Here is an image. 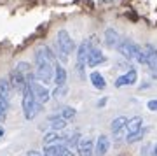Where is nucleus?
I'll use <instances>...</instances> for the list:
<instances>
[{
  "instance_id": "obj_1",
  "label": "nucleus",
  "mask_w": 157,
  "mask_h": 156,
  "mask_svg": "<svg viewBox=\"0 0 157 156\" xmlns=\"http://www.w3.org/2000/svg\"><path fill=\"white\" fill-rule=\"evenodd\" d=\"M73 49H75V44H73L70 34H68L67 30H59L56 34V47H54L56 58L61 60V63H67L68 56L72 55Z\"/></svg>"
},
{
  "instance_id": "obj_2",
  "label": "nucleus",
  "mask_w": 157,
  "mask_h": 156,
  "mask_svg": "<svg viewBox=\"0 0 157 156\" xmlns=\"http://www.w3.org/2000/svg\"><path fill=\"white\" fill-rule=\"evenodd\" d=\"M35 65H37V70H35L37 81H40L45 86L52 83V79H54V65L49 60H45L44 56L40 53H37V51H35Z\"/></svg>"
},
{
  "instance_id": "obj_3",
  "label": "nucleus",
  "mask_w": 157,
  "mask_h": 156,
  "mask_svg": "<svg viewBox=\"0 0 157 156\" xmlns=\"http://www.w3.org/2000/svg\"><path fill=\"white\" fill-rule=\"evenodd\" d=\"M23 100H21V105H23V112H25V119H33L35 114H37V111H39L40 104H37V100H35L33 96V91H32V86H30V83L25 86V89H23Z\"/></svg>"
},
{
  "instance_id": "obj_4",
  "label": "nucleus",
  "mask_w": 157,
  "mask_h": 156,
  "mask_svg": "<svg viewBox=\"0 0 157 156\" xmlns=\"http://www.w3.org/2000/svg\"><path fill=\"white\" fill-rule=\"evenodd\" d=\"M94 40V37L91 40H84V42H80V46L77 47V74L80 76V77L84 79L86 77V67H87V56H89L91 49L93 47H96V42H93Z\"/></svg>"
},
{
  "instance_id": "obj_5",
  "label": "nucleus",
  "mask_w": 157,
  "mask_h": 156,
  "mask_svg": "<svg viewBox=\"0 0 157 156\" xmlns=\"http://www.w3.org/2000/svg\"><path fill=\"white\" fill-rule=\"evenodd\" d=\"M30 86H32V91H33V96H35V100H37V104L44 105V104H47L51 100V91L45 84H42L40 81L33 79V81H30Z\"/></svg>"
},
{
  "instance_id": "obj_6",
  "label": "nucleus",
  "mask_w": 157,
  "mask_h": 156,
  "mask_svg": "<svg viewBox=\"0 0 157 156\" xmlns=\"http://www.w3.org/2000/svg\"><path fill=\"white\" fill-rule=\"evenodd\" d=\"M44 154L47 156H73V151L65 144H45L44 146Z\"/></svg>"
},
{
  "instance_id": "obj_7",
  "label": "nucleus",
  "mask_w": 157,
  "mask_h": 156,
  "mask_svg": "<svg viewBox=\"0 0 157 156\" xmlns=\"http://www.w3.org/2000/svg\"><path fill=\"white\" fill-rule=\"evenodd\" d=\"M145 53H147V67L150 68L152 77L157 79V47L152 44H145Z\"/></svg>"
},
{
  "instance_id": "obj_8",
  "label": "nucleus",
  "mask_w": 157,
  "mask_h": 156,
  "mask_svg": "<svg viewBox=\"0 0 157 156\" xmlns=\"http://www.w3.org/2000/svg\"><path fill=\"white\" fill-rule=\"evenodd\" d=\"M136 79H138V72H136L135 67H129L122 76H119L115 79V88H122V86H131V84H136Z\"/></svg>"
},
{
  "instance_id": "obj_9",
  "label": "nucleus",
  "mask_w": 157,
  "mask_h": 156,
  "mask_svg": "<svg viewBox=\"0 0 157 156\" xmlns=\"http://www.w3.org/2000/svg\"><path fill=\"white\" fill-rule=\"evenodd\" d=\"M9 81H11L12 89H14V91H19V93H23L25 86L28 84L26 77H25V76H23L17 68H14V70H11V72H9Z\"/></svg>"
},
{
  "instance_id": "obj_10",
  "label": "nucleus",
  "mask_w": 157,
  "mask_h": 156,
  "mask_svg": "<svg viewBox=\"0 0 157 156\" xmlns=\"http://www.w3.org/2000/svg\"><path fill=\"white\" fill-rule=\"evenodd\" d=\"M126 125H128V117L126 116H117L110 123V130H112V133L115 139H122L124 135H126Z\"/></svg>"
},
{
  "instance_id": "obj_11",
  "label": "nucleus",
  "mask_w": 157,
  "mask_h": 156,
  "mask_svg": "<svg viewBox=\"0 0 157 156\" xmlns=\"http://www.w3.org/2000/svg\"><path fill=\"white\" fill-rule=\"evenodd\" d=\"M101 63H107V56L103 55V51L100 47H93L89 56H87V67L94 68L98 65H101Z\"/></svg>"
},
{
  "instance_id": "obj_12",
  "label": "nucleus",
  "mask_w": 157,
  "mask_h": 156,
  "mask_svg": "<svg viewBox=\"0 0 157 156\" xmlns=\"http://www.w3.org/2000/svg\"><path fill=\"white\" fill-rule=\"evenodd\" d=\"M77 153L78 156H93L94 154V142L89 137H82L77 144Z\"/></svg>"
},
{
  "instance_id": "obj_13",
  "label": "nucleus",
  "mask_w": 157,
  "mask_h": 156,
  "mask_svg": "<svg viewBox=\"0 0 157 156\" xmlns=\"http://www.w3.org/2000/svg\"><path fill=\"white\" fill-rule=\"evenodd\" d=\"M110 149V139H108L107 135L101 133L94 142V154L96 156H105Z\"/></svg>"
},
{
  "instance_id": "obj_14",
  "label": "nucleus",
  "mask_w": 157,
  "mask_h": 156,
  "mask_svg": "<svg viewBox=\"0 0 157 156\" xmlns=\"http://www.w3.org/2000/svg\"><path fill=\"white\" fill-rule=\"evenodd\" d=\"M67 77H68V74L65 70V67L59 65V61L54 63V79H52V83L56 86H65L67 84Z\"/></svg>"
},
{
  "instance_id": "obj_15",
  "label": "nucleus",
  "mask_w": 157,
  "mask_h": 156,
  "mask_svg": "<svg viewBox=\"0 0 157 156\" xmlns=\"http://www.w3.org/2000/svg\"><path fill=\"white\" fill-rule=\"evenodd\" d=\"M141 128H143V119H141L140 116H135V117H131V119H128V125H126V137L136 133V132H140Z\"/></svg>"
},
{
  "instance_id": "obj_16",
  "label": "nucleus",
  "mask_w": 157,
  "mask_h": 156,
  "mask_svg": "<svg viewBox=\"0 0 157 156\" xmlns=\"http://www.w3.org/2000/svg\"><path fill=\"white\" fill-rule=\"evenodd\" d=\"M67 139V133H63V132H54V130H51L49 133L44 135V146L45 144H63Z\"/></svg>"
},
{
  "instance_id": "obj_17",
  "label": "nucleus",
  "mask_w": 157,
  "mask_h": 156,
  "mask_svg": "<svg viewBox=\"0 0 157 156\" xmlns=\"http://www.w3.org/2000/svg\"><path fill=\"white\" fill-rule=\"evenodd\" d=\"M12 86H11V81L9 77H0V96H4L7 100H11L12 96Z\"/></svg>"
},
{
  "instance_id": "obj_18",
  "label": "nucleus",
  "mask_w": 157,
  "mask_h": 156,
  "mask_svg": "<svg viewBox=\"0 0 157 156\" xmlns=\"http://www.w3.org/2000/svg\"><path fill=\"white\" fill-rule=\"evenodd\" d=\"M89 81L96 89H105L107 88V81H105V77L101 76V72H96V70L91 72L89 74Z\"/></svg>"
},
{
  "instance_id": "obj_19",
  "label": "nucleus",
  "mask_w": 157,
  "mask_h": 156,
  "mask_svg": "<svg viewBox=\"0 0 157 156\" xmlns=\"http://www.w3.org/2000/svg\"><path fill=\"white\" fill-rule=\"evenodd\" d=\"M49 126L51 130H54V132H63V130L67 128V119H63L56 114V116H51L49 117Z\"/></svg>"
},
{
  "instance_id": "obj_20",
  "label": "nucleus",
  "mask_w": 157,
  "mask_h": 156,
  "mask_svg": "<svg viewBox=\"0 0 157 156\" xmlns=\"http://www.w3.org/2000/svg\"><path fill=\"white\" fill-rule=\"evenodd\" d=\"M105 42H107L108 47H117V44L121 42L119 40V34L113 28H107L105 30Z\"/></svg>"
},
{
  "instance_id": "obj_21",
  "label": "nucleus",
  "mask_w": 157,
  "mask_h": 156,
  "mask_svg": "<svg viewBox=\"0 0 157 156\" xmlns=\"http://www.w3.org/2000/svg\"><path fill=\"white\" fill-rule=\"evenodd\" d=\"M80 139H82V137H80V132H72V133H67V139H65L63 144L68 146V147L72 149V147H77V144H78Z\"/></svg>"
},
{
  "instance_id": "obj_22",
  "label": "nucleus",
  "mask_w": 157,
  "mask_h": 156,
  "mask_svg": "<svg viewBox=\"0 0 157 156\" xmlns=\"http://www.w3.org/2000/svg\"><path fill=\"white\" fill-rule=\"evenodd\" d=\"M147 132H148V128H141L140 132H136V133L128 135V137H126V140H128L129 144H133V142H138V140H143V137L147 135Z\"/></svg>"
},
{
  "instance_id": "obj_23",
  "label": "nucleus",
  "mask_w": 157,
  "mask_h": 156,
  "mask_svg": "<svg viewBox=\"0 0 157 156\" xmlns=\"http://www.w3.org/2000/svg\"><path fill=\"white\" fill-rule=\"evenodd\" d=\"M75 114H77V111H75L73 107H63L61 111H59V114H58V116L68 121V119H73V117H75Z\"/></svg>"
},
{
  "instance_id": "obj_24",
  "label": "nucleus",
  "mask_w": 157,
  "mask_h": 156,
  "mask_svg": "<svg viewBox=\"0 0 157 156\" xmlns=\"http://www.w3.org/2000/svg\"><path fill=\"white\" fill-rule=\"evenodd\" d=\"M16 68L19 70V72L25 76V77H28V76H32V67H30V63H26V61H21V63H17L16 65Z\"/></svg>"
},
{
  "instance_id": "obj_25",
  "label": "nucleus",
  "mask_w": 157,
  "mask_h": 156,
  "mask_svg": "<svg viewBox=\"0 0 157 156\" xmlns=\"http://www.w3.org/2000/svg\"><path fill=\"white\" fill-rule=\"evenodd\" d=\"M67 91H68L67 84H65V86H56V88H54V91L51 93V96H52V98H61V96L67 95Z\"/></svg>"
},
{
  "instance_id": "obj_26",
  "label": "nucleus",
  "mask_w": 157,
  "mask_h": 156,
  "mask_svg": "<svg viewBox=\"0 0 157 156\" xmlns=\"http://www.w3.org/2000/svg\"><path fill=\"white\" fill-rule=\"evenodd\" d=\"M9 102L7 98H4V96H0V112L2 114H7V111H9Z\"/></svg>"
},
{
  "instance_id": "obj_27",
  "label": "nucleus",
  "mask_w": 157,
  "mask_h": 156,
  "mask_svg": "<svg viewBox=\"0 0 157 156\" xmlns=\"http://www.w3.org/2000/svg\"><path fill=\"white\" fill-rule=\"evenodd\" d=\"M147 107H148V111L157 112V98H152V100H148V102H147Z\"/></svg>"
},
{
  "instance_id": "obj_28",
  "label": "nucleus",
  "mask_w": 157,
  "mask_h": 156,
  "mask_svg": "<svg viewBox=\"0 0 157 156\" xmlns=\"http://www.w3.org/2000/svg\"><path fill=\"white\" fill-rule=\"evenodd\" d=\"M26 156H47V154L40 153V151H28V153H26Z\"/></svg>"
},
{
  "instance_id": "obj_29",
  "label": "nucleus",
  "mask_w": 157,
  "mask_h": 156,
  "mask_svg": "<svg viewBox=\"0 0 157 156\" xmlns=\"http://www.w3.org/2000/svg\"><path fill=\"white\" fill-rule=\"evenodd\" d=\"M105 104H107V98H103V100H100L98 104H96V105H98V107H103Z\"/></svg>"
},
{
  "instance_id": "obj_30",
  "label": "nucleus",
  "mask_w": 157,
  "mask_h": 156,
  "mask_svg": "<svg viewBox=\"0 0 157 156\" xmlns=\"http://www.w3.org/2000/svg\"><path fill=\"white\" fill-rule=\"evenodd\" d=\"M152 156H157V144L152 147Z\"/></svg>"
},
{
  "instance_id": "obj_31",
  "label": "nucleus",
  "mask_w": 157,
  "mask_h": 156,
  "mask_svg": "<svg viewBox=\"0 0 157 156\" xmlns=\"http://www.w3.org/2000/svg\"><path fill=\"white\" fill-rule=\"evenodd\" d=\"M6 117H7V114H2V112H0V123L6 121Z\"/></svg>"
},
{
  "instance_id": "obj_32",
  "label": "nucleus",
  "mask_w": 157,
  "mask_h": 156,
  "mask_svg": "<svg viewBox=\"0 0 157 156\" xmlns=\"http://www.w3.org/2000/svg\"><path fill=\"white\" fill-rule=\"evenodd\" d=\"M4 133H6V130H4V126H0V137H4Z\"/></svg>"
}]
</instances>
